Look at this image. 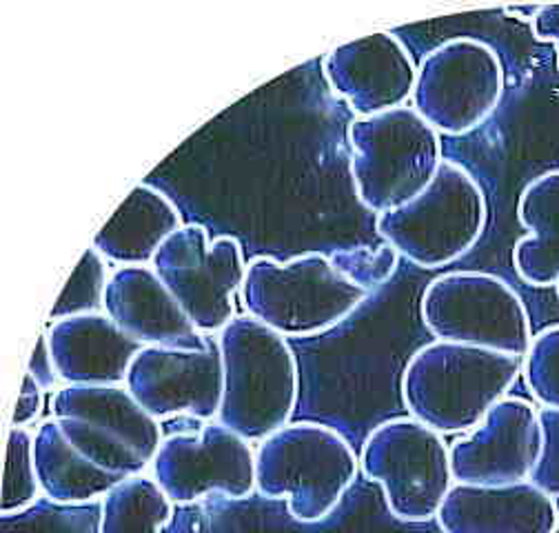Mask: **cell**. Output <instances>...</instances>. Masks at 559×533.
<instances>
[{"label": "cell", "mask_w": 559, "mask_h": 533, "mask_svg": "<svg viewBox=\"0 0 559 533\" xmlns=\"http://www.w3.org/2000/svg\"><path fill=\"white\" fill-rule=\"evenodd\" d=\"M27 374L45 389V391H58V371H56V365H53V358H51V350H49V341H47V331H43L38 336V343L32 352V358H29V367H27Z\"/></svg>", "instance_id": "cell-29"}, {"label": "cell", "mask_w": 559, "mask_h": 533, "mask_svg": "<svg viewBox=\"0 0 559 533\" xmlns=\"http://www.w3.org/2000/svg\"><path fill=\"white\" fill-rule=\"evenodd\" d=\"M369 296L342 276L324 251H305L289 260L258 256L247 264L240 289L245 313L285 339H311L335 329Z\"/></svg>", "instance_id": "cell-3"}, {"label": "cell", "mask_w": 559, "mask_h": 533, "mask_svg": "<svg viewBox=\"0 0 559 533\" xmlns=\"http://www.w3.org/2000/svg\"><path fill=\"white\" fill-rule=\"evenodd\" d=\"M322 70L333 94L358 116L404 107L417 81L415 60L393 32H376L331 49Z\"/></svg>", "instance_id": "cell-15"}, {"label": "cell", "mask_w": 559, "mask_h": 533, "mask_svg": "<svg viewBox=\"0 0 559 533\" xmlns=\"http://www.w3.org/2000/svg\"><path fill=\"white\" fill-rule=\"evenodd\" d=\"M360 470L382 487L386 509L400 522L433 520L455 485L447 440L411 416L371 429Z\"/></svg>", "instance_id": "cell-9"}, {"label": "cell", "mask_w": 559, "mask_h": 533, "mask_svg": "<svg viewBox=\"0 0 559 533\" xmlns=\"http://www.w3.org/2000/svg\"><path fill=\"white\" fill-rule=\"evenodd\" d=\"M518 218L528 229L513 247L518 276L533 289L559 283V169L533 178L520 193Z\"/></svg>", "instance_id": "cell-21"}, {"label": "cell", "mask_w": 559, "mask_h": 533, "mask_svg": "<svg viewBox=\"0 0 559 533\" xmlns=\"http://www.w3.org/2000/svg\"><path fill=\"white\" fill-rule=\"evenodd\" d=\"M109 276L107 260L96 247H90L79 260L74 274L69 276L62 294L58 296L49 313V322L103 311Z\"/></svg>", "instance_id": "cell-24"}, {"label": "cell", "mask_w": 559, "mask_h": 533, "mask_svg": "<svg viewBox=\"0 0 559 533\" xmlns=\"http://www.w3.org/2000/svg\"><path fill=\"white\" fill-rule=\"evenodd\" d=\"M531 32L539 43L557 47V72H559V5H539V12L531 21Z\"/></svg>", "instance_id": "cell-30"}, {"label": "cell", "mask_w": 559, "mask_h": 533, "mask_svg": "<svg viewBox=\"0 0 559 533\" xmlns=\"http://www.w3.org/2000/svg\"><path fill=\"white\" fill-rule=\"evenodd\" d=\"M329 258L342 276L371 294L384 287L395 276L402 256L384 242L380 247L358 245L348 249H335L329 253Z\"/></svg>", "instance_id": "cell-26"}, {"label": "cell", "mask_w": 559, "mask_h": 533, "mask_svg": "<svg viewBox=\"0 0 559 533\" xmlns=\"http://www.w3.org/2000/svg\"><path fill=\"white\" fill-rule=\"evenodd\" d=\"M419 316L438 341L471 345L524 358L531 316L522 296L488 272H449L431 281L419 300Z\"/></svg>", "instance_id": "cell-8"}, {"label": "cell", "mask_w": 559, "mask_h": 533, "mask_svg": "<svg viewBox=\"0 0 559 533\" xmlns=\"http://www.w3.org/2000/svg\"><path fill=\"white\" fill-rule=\"evenodd\" d=\"M103 311L143 347H209V339L193 327L152 266H118L109 276Z\"/></svg>", "instance_id": "cell-16"}, {"label": "cell", "mask_w": 559, "mask_h": 533, "mask_svg": "<svg viewBox=\"0 0 559 533\" xmlns=\"http://www.w3.org/2000/svg\"><path fill=\"white\" fill-rule=\"evenodd\" d=\"M49 410L69 442L120 478L143 474L165 440L160 423L124 384H62Z\"/></svg>", "instance_id": "cell-7"}, {"label": "cell", "mask_w": 559, "mask_h": 533, "mask_svg": "<svg viewBox=\"0 0 559 533\" xmlns=\"http://www.w3.org/2000/svg\"><path fill=\"white\" fill-rule=\"evenodd\" d=\"M436 520L442 533H557L559 509L531 481L500 487L455 483Z\"/></svg>", "instance_id": "cell-17"}, {"label": "cell", "mask_w": 559, "mask_h": 533, "mask_svg": "<svg viewBox=\"0 0 559 533\" xmlns=\"http://www.w3.org/2000/svg\"><path fill=\"white\" fill-rule=\"evenodd\" d=\"M348 145L358 200L378 216L408 205L442 165L440 133L406 105L358 116L348 125Z\"/></svg>", "instance_id": "cell-5"}, {"label": "cell", "mask_w": 559, "mask_h": 533, "mask_svg": "<svg viewBox=\"0 0 559 533\" xmlns=\"http://www.w3.org/2000/svg\"><path fill=\"white\" fill-rule=\"evenodd\" d=\"M522 376L542 410H559V324L535 333L522 358Z\"/></svg>", "instance_id": "cell-25"}, {"label": "cell", "mask_w": 559, "mask_h": 533, "mask_svg": "<svg viewBox=\"0 0 559 533\" xmlns=\"http://www.w3.org/2000/svg\"><path fill=\"white\" fill-rule=\"evenodd\" d=\"M182 225V214L174 200L158 187L140 182L96 234L92 247L105 260L120 266H147L167 238Z\"/></svg>", "instance_id": "cell-19"}, {"label": "cell", "mask_w": 559, "mask_h": 533, "mask_svg": "<svg viewBox=\"0 0 559 533\" xmlns=\"http://www.w3.org/2000/svg\"><path fill=\"white\" fill-rule=\"evenodd\" d=\"M45 389L29 376L25 374L23 378V387L19 393V403L14 410V418H12V427H32L38 416L45 410Z\"/></svg>", "instance_id": "cell-28"}, {"label": "cell", "mask_w": 559, "mask_h": 533, "mask_svg": "<svg viewBox=\"0 0 559 533\" xmlns=\"http://www.w3.org/2000/svg\"><path fill=\"white\" fill-rule=\"evenodd\" d=\"M223 405L218 423L249 442L289 425L300 391L298 358L283 333L236 316L221 333Z\"/></svg>", "instance_id": "cell-2"}, {"label": "cell", "mask_w": 559, "mask_h": 533, "mask_svg": "<svg viewBox=\"0 0 559 533\" xmlns=\"http://www.w3.org/2000/svg\"><path fill=\"white\" fill-rule=\"evenodd\" d=\"M152 270L204 336L221 333L236 318L234 298L247 274L238 238L212 240L206 227L182 225L158 249Z\"/></svg>", "instance_id": "cell-11"}, {"label": "cell", "mask_w": 559, "mask_h": 533, "mask_svg": "<svg viewBox=\"0 0 559 533\" xmlns=\"http://www.w3.org/2000/svg\"><path fill=\"white\" fill-rule=\"evenodd\" d=\"M539 423L544 445L531 483L552 500H559V410H539Z\"/></svg>", "instance_id": "cell-27"}, {"label": "cell", "mask_w": 559, "mask_h": 533, "mask_svg": "<svg viewBox=\"0 0 559 533\" xmlns=\"http://www.w3.org/2000/svg\"><path fill=\"white\" fill-rule=\"evenodd\" d=\"M557 296H559V283H557Z\"/></svg>", "instance_id": "cell-32"}, {"label": "cell", "mask_w": 559, "mask_h": 533, "mask_svg": "<svg viewBox=\"0 0 559 533\" xmlns=\"http://www.w3.org/2000/svg\"><path fill=\"white\" fill-rule=\"evenodd\" d=\"M539 410L526 398L507 395L451 451L455 483L500 487L531 481L542 455Z\"/></svg>", "instance_id": "cell-14"}, {"label": "cell", "mask_w": 559, "mask_h": 533, "mask_svg": "<svg viewBox=\"0 0 559 533\" xmlns=\"http://www.w3.org/2000/svg\"><path fill=\"white\" fill-rule=\"evenodd\" d=\"M504 83L498 51L484 40L457 36L419 62L413 105L438 133L464 137L498 111Z\"/></svg>", "instance_id": "cell-10"}, {"label": "cell", "mask_w": 559, "mask_h": 533, "mask_svg": "<svg viewBox=\"0 0 559 533\" xmlns=\"http://www.w3.org/2000/svg\"><path fill=\"white\" fill-rule=\"evenodd\" d=\"M358 472L352 442L322 423H289L255 451V491L266 500H287L289 516L305 524L326 520Z\"/></svg>", "instance_id": "cell-4"}, {"label": "cell", "mask_w": 559, "mask_h": 533, "mask_svg": "<svg viewBox=\"0 0 559 533\" xmlns=\"http://www.w3.org/2000/svg\"><path fill=\"white\" fill-rule=\"evenodd\" d=\"M43 489L34 462V431L27 427H12L8 440L3 491H0V513L14 518L27 513L40 498Z\"/></svg>", "instance_id": "cell-23"}, {"label": "cell", "mask_w": 559, "mask_h": 533, "mask_svg": "<svg viewBox=\"0 0 559 533\" xmlns=\"http://www.w3.org/2000/svg\"><path fill=\"white\" fill-rule=\"evenodd\" d=\"M124 387L158 423L191 416L218 418L223 405V358L218 341L206 350L143 347L131 360Z\"/></svg>", "instance_id": "cell-13"}, {"label": "cell", "mask_w": 559, "mask_h": 533, "mask_svg": "<svg viewBox=\"0 0 559 533\" xmlns=\"http://www.w3.org/2000/svg\"><path fill=\"white\" fill-rule=\"evenodd\" d=\"M34 462L43 494L60 507L94 505L124 481L90 462L51 416L34 431Z\"/></svg>", "instance_id": "cell-20"}, {"label": "cell", "mask_w": 559, "mask_h": 533, "mask_svg": "<svg viewBox=\"0 0 559 533\" xmlns=\"http://www.w3.org/2000/svg\"><path fill=\"white\" fill-rule=\"evenodd\" d=\"M45 331L62 384H124L143 350L105 311L56 320Z\"/></svg>", "instance_id": "cell-18"}, {"label": "cell", "mask_w": 559, "mask_h": 533, "mask_svg": "<svg viewBox=\"0 0 559 533\" xmlns=\"http://www.w3.org/2000/svg\"><path fill=\"white\" fill-rule=\"evenodd\" d=\"M152 466L158 487L180 505L209 496L245 500L255 491V453L223 423L167 436Z\"/></svg>", "instance_id": "cell-12"}, {"label": "cell", "mask_w": 559, "mask_h": 533, "mask_svg": "<svg viewBox=\"0 0 559 533\" xmlns=\"http://www.w3.org/2000/svg\"><path fill=\"white\" fill-rule=\"evenodd\" d=\"M174 502L154 478L131 476L100 502L98 533H163L171 522Z\"/></svg>", "instance_id": "cell-22"}, {"label": "cell", "mask_w": 559, "mask_h": 533, "mask_svg": "<svg viewBox=\"0 0 559 533\" xmlns=\"http://www.w3.org/2000/svg\"><path fill=\"white\" fill-rule=\"evenodd\" d=\"M537 12H539V5H535V8H509L507 10V14L520 16V21H528V23L535 19Z\"/></svg>", "instance_id": "cell-31"}, {"label": "cell", "mask_w": 559, "mask_h": 533, "mask_svg": "<svg viewBox=\"0 0 559 533\" xmlns=\"http://www.w3.org/2000/svg\"><path fill=\"white\" fill-rule=\"evenodd\" d=\"M486 218V196L477 180L455 161H442L429 187L408 205L380 214L376 229L415 266L438 270L479 242Z\"/></svg>", "instance_id": "cell-6"}, {"label": "cell", "mask_w": 559, "mask_h": 533, "mask_svg": "<svg viewBox=\"0 0 559 533\" xmlns=\"http://www.w3.org/2000/svg\"><path fill=\"white\" fill-rule=\"evenodd\" d=\"M520 374L522 358L433 341L408 358L400 393L417 423L442 436L468 434L509 395Z\"/></svg>", "instance_id": "cell-1"}]
</instances>
